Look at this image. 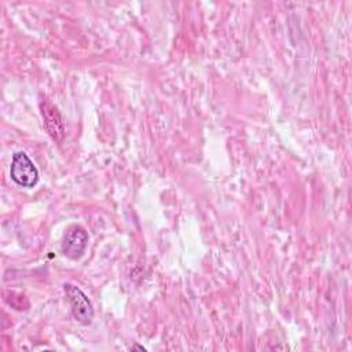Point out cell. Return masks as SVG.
<instances>
[{
    "label": "cell",
    "instance_id": "cell-1",
    "mask_svg": "<svg viewBox=\"0 0 352 352\" xmlns=\"http://www.w3.org/2000/svg\"><path fill=\"white\" fill-rule=\"evenodd\" d=\"M10 175L11 179L22 187H34L38 182V172L32 160L23 153L16 151L12 155L11 166H10Z\"/></svg>",
    "mask_w": 352,
    "mask_h": 352
},
{
    "label": "cell",
    "instance_id": "cell-2",
    "mask_svg": "<svg viewBox=\"0 0 352 352\" xmlns=\"http://www.w3.org/2000/svg\"><path fill=\"white\" fill-rule=\"evenodd\" d=\"M63 289L70 304L73 318L81 324H89L94 319V308L89 298L80 287L74 286L73 283H65Z\"/></svg>",
    "mask_w": 352,
    "mask_h": 352
},
{
    "label": "cell",
    "instance_id": "cell-3",
    "mask_svg": "<svg viewBox=\"0 0 352 352\" xmlns=\"http://www.w3.org/2000/svg\"><path fill=\"white\" fill-rule=\"evenodd\" d=\"M88 245V234L80 226H72L66 230L62 241V253L69 258H80Z\"/></svg>",
    "mask_w": 352,
    "mask_h": 352
},
{
    "label": "cell",
    "instance_id": "cell-4",
    "mask_svg": "<svg viewBox=\"0 0 352 352\" xmlns=\"http://www.w3.org/2000/svg\"><path fill=\"white\" fill-rule=\"evenodd\" d=\"M41 114L44 120V126L48 132V135L59 142L63 138L65 133V125L62 121V116L58 111L56 106H54L50 100H43L41 102Z\"/></svg>",
    "mask_w": 352,
    "mask_h": 352
},
{
    "label": "cell",
    "instance_id": "cell-5",
    "mask_svg": "<svg viewBox=\"0 0 352 352\" xmlns=\"http://www.w3.org/2000/svg\"><path fill=\"white\" fill-rule=\"evenodd\" d=\"M131 349H140V351H144V348H143V346H139V345H135V346H132Z\"/></svg>",
    "mask_w": 352,
    "mask_h": 352
}]
</instances>
